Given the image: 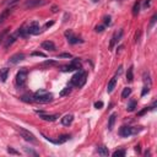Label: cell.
Segmentation results:
<instances>
[{
	"label": "cell",
	"instance_id": "6da1fadb",
	"mask_svg": "<svg viewBox=\"0 0 157 157\" xmlns=\"http://www.w3.org/2000/svg\"><path fill=\"white\" fill-rule=\"evenodd\" d=\"M33 101L38 103H49L53 101V95L49 93L46 90H39L33 95Z\"/></svg>",
	"mask_w": 157,
	"mask_h": 157
},
{
	"label": "cell",
	"instance_id": "7a4b0ae2",
	"mask_svg": "<svg viewBox=\"0 0 157 157\" xmlns=\"http://www.w3.org/2000/svg\"><path fill=\"white\" fill-rule=\"evenodd\" d=\"M86 77H87V74L84 70L77 71L71 77V85L75 86V87H82L85 85V82H86Z\"/></svg>",
	"mask_w": 157,
	"mask_h": 157
},
{
	"label": "cell",
	"instance_id": "3957f363",
	"mask_svg": "<svg viewBox=\"0 0 157 157\" xmlns=\"http://www.w3.org/2000/svg\"><path fill=\"white\" fill-rule=\"evenodd\" d=\"M16 130L20 133V135H21L26 141H28V142H31V144H37V139L34 138V135H33L32 133L28 132V130H26V129H23V128H21V126L16 128Z\"/></svg>",
	"mask_w": 157,
	"mask_h": 157
},
{
	"label": "cell",
	"instance_id": "277c9868",
	"mask_svg": "<svg viewBox=\"0 0 157 157\" xmlns=\"http://www.w3.org/2000/svg\"><path fill=\"white\" fill-rule=\"evenodd\" d=\"M48 4V0H26L23 6L26 9H34V7H39Z\"/></svg>",
	"mask_w": 157,
	"mask_h": 157
},
{
	"label": "cell",
	"instance_id": "5b68a950",
	"mask_svg": "<svg viewBox=\"0 0 157 157\" xmlns=\"http://www.w3.org/2000/svg\"><path fill=\"white\" fill-rule=\"evenodd\" d=\"M27 76H28L27 70H20L17 73V75H16V84H17V86H20V87L23 86L26 84V81H27Z\"/></svg>",
	"mask_w": 157,
	"mask_h": 157
},
{
	"label": "cell",
	"instance_id": "8992f818",
	"mask_svg": "<svg viewBox=\"0 0 157 157\" xmlns=\"http://www.w3.org/2000/svg\"><path fill=\"white\" fill-rule=\"evenodd\" d=\"M80 67H81L80 60H78V59H74L70 65H65V67L61 68V70H63L64 73H68V71H74V70L80 69Z\"/></svg>",
	"mask_w": 157,
	"mask_h": 157
},
{
	"label": "cell",
	"instance_id": "52a82bcc",
	"mask_svg": "<svg viewBox=\"0 0 157 157\" xmlns=\"http://www.w3.org/2000/svg\"><path fill=\"white\" fill-rule=\"evenodd\" d=\"M27 30H28L30 34H38L39 31H41V26H39V23L37 21H33L27 26Z\"/></svg>",
	"mask_w": 157,
	"mask_h": 157
},
{
	"label": "cell",
	"instance_id": "ba28073f",
	"mask_svg": "<svg viewBox=\"0 0 157 157\" xmlns=\"http://www.w3.org/2000/svg\"><path fill=\"white\" fill-rule=\"evenodd\" d=\"M46 138V136H44ZM47 140H49L50 142H53V144H57V145H61V144H64V142H67L68 140H70V135H61V136H59L57 140H52V139H49V138H46Z\"/></svg>",
	"mask_w": 157,
	"mask_h": 157
},
{
	"label": "cell",
	"instance_id": "9c48e42d",
	"mask_svg": "<svg viewBox=\"0 0 157 157\" xmlns=\"http://www.w3.org/2000/svg\"><path fill=\"white\" fill-rule=\"evenodd\" d=\"M65 37L68 38V42L70 44H76L80 42V38H77L76 36H74V33L71 31H68V32H65Z\"/></svg>",
	"mask_w": 157,
	"mask_h": 157
},
{
	"label": "cell",
	"instance_id": "30bf717a",
	"mask_svg": "<svg viewBox=\"0 0 157 157\" xmlns=\"http://www.w3.org/2000/svg\"><path fill=\"white\" fill-rule=\"evenodd\" d=\"M119 135L122 138H128L130 135H133V128L130 126H123L119 129Z\"/></svg>",
	"mask_w": 157,
	"mask_h": 157
},
{
	"label": "cell",
	"instance_id": "8fae6325",
	"mask_svg": "<svg viewBox=\"0 0 157 157\" xmlns=\"http://www.w3.org/2000/svg\"><path fill=\"white\" fill-rule=\"evenodd\" d=\"M73 120H74V115L73 114H67V115H64L61 118V124L64 126H69L73 123Z\"/></svg>",
	"mask_w": 157,
	"mask_h": 157
},
{
	"label": "cell",
	"instance_id": "7c38bea8",
	"mask_svg": "<svg viewBox=\"0 0 157 157\" xmlns=\"http://www.w3.org/2000/svg\"><path fill=\"white\" fill-rule=\"evenodd\" d=\"M25 54L23 53H16V54H14L11 58H10V63H12V64H17V63H20L21 60H23L25 59Z\"/></svg>",
	"mask_w": 157,
	"mask_h": 157
},
{
	"label": "cell",
	"instance_id": "4fadbf2b",
	"mask_svg": "<svg viewBox=\"0 0 157 157\" xmlns=\"http://www.w3.org/2000/svg\"><path fill=\"white\" fill-rule=\"evenodd\" d=\"M39 117L47 122H54V120H57V118H59L58 114H49L48 115V114H43V113H39Z\"/></svg>",
	"mask_w": 157,
	"mask_h": 157
},
{
	"label": "cell",
	"instance_id": "5bb4252c",
	"mask_svg": "<svg viewBox=\"0 0 157 157\" xmlns=\"http://www.w3.org/2000/svg\"><path fill=\"white\" fill-rule=\"evenodd\" d=\"M16 34H11V36H7L5 39H4V47L5 48H9L12 43H14L15 41H16Z\"/></svg>",
	"mask_w": 157,
	"mask_h": 157
},
{
	"label": "cell",
	"instance_id": "9a60e30c",
	"mask_svg": "<svg viewBox=\"0 0 157 157\" xmlns=\"http://www.w3.org/2000/svg\"><path fill=\"white\" fill-rule=\"evenodd\" d=\"M12 10H14V9H12V7H7V9H5L3 12H1V14H0V23H1V22H4L10 15H11V12H12Z\"/></svg>",
	"mask_w": 157,
	"mask_h": 157
},
{
	"label": "cell",
	"instance_id": "2e32d148",
	"mask_svg": "<svg viewBox=\"0 0 157 157\" xmlns=\"http://www.w3.org/2000/svg\"><path fill=\"white\" fill-rule=\"evenodd\" d=\"M42 48L46 49V50H50V52H53L55 50V44L52 42V41H46L42 43Z\"/></svg>",
	"mask_w": 157,
	"mask_h": 157
},
{
	"label": "cell",
	"instance_id": "e0dca14e",
	"mask_svg": "<svg viewBox=\"0 0 157 157\" xmlns=\"http://www.w3.org/2000/svg\"><path fill=\"white\" fill-rule=\"evenodd\" d=\"M15 34H16L17 37L20 36V37H22V38H27V37L30 36L27 27H21V28H19V30H17V32H16Z\"/></svg>",
	"mask_w": 157,
	"mask_h": 157
},
{
	"label": "cell",
	"instance_id": "ac0fdd59",
	"mask_svg": "<svg viewBox=\"0 0 157 157\" xmlns=\"http://www.w3.org/2000/svg\"><path fill=\"white\" fill-rule=\"evenodd\" d=\"M7 76H9V69H7V68L0 69V81L5 82L6 78H7Z\"/></svg>",
	"mask_w": 157,
	"mask_h": 157
},
{
	"label": "cell",
	"instance_id": "d6986e66",
	"mask_svg": "<svg viewBox=\"0 0 157 157\" xmlns=\"http://www.w3.org/2000/svg\"><path fill=\"white\" fill-rule=\"evenodd\" d=\"M115 85H117V77H113L112 80L108 82V86H107V92H108V93L113 92V90H114Z\"/></svg>",
	"mask_w": 157,
	"mask_h": 157
},
{
	"label": "cell",
	"instance_id": "ffe728a7",
	"mask_svg": "<svg viewBox=\"0 0 157 157\" xmlns=\"http://www.w3.org/2000/svg\"><path fill=\"white\" fill-rule=\"evenodd\" d=\"M122 34H123V32H122V31H119V33L115 32V33L113 34V37H112V42H111V48H113V47H114L115 42L119 41V38L122 37Z\"/></svg>",
	"mask_w": 157,
	"mask_h": 157
},
{
	"label": "cell",
	"instance_id": "44dd1931",
	"mask_svg": "<svg viewBox=\"0 0 157 157\" xmlns=\"http://www.w3.org/2000/svg\"><path fill=\"white\" fill-rule=\"evenodd\" d=\"M115 118H117V114H115V113L111 114V117H109V122H108V129H109V130H112V129H113V126H114Z\"/></svg>",
	"mask_w": 157,
	"mask_h": 157
},
{
	"label": "cell",
	"instance_id": "7402d4cb",
	"mask_svg": "<svg viewBox=\"0 0 157 157\" xmlns=\"http://www.w3.org/2000/svg\"><path fill=\"white\" fill-rule=\"evenodd\" d=\"M97 151H98V155H101V156H108V155H109L108 149H107L106 146H99V147L97 149Z\"/></svg>",
	"mask_w": 157,
	"mask_h": 157
},
{
	"label": "cell",
	"instance_id": "603a6c76",
	"mask_svg": "<svg viewBox=\"0 0 157 157\" xmlns=\"http://www.w3.org/2000/svg\"><path fill=\"white\" fill-rule=\"evenodd\" d=\"M126 80L128 82H132L134 80V74H133V67H130L128 69V73H126Z\"/></svg>",
	"mask_w": 157,
	"mask_h": 157
},
{
	"label": "cell",
	"instance_id": "cb8c5ba5",
	"mask_svg": "<svg viewBox=\"0 0 157 157\" xmlns=\"http://www.w3.org/2000/svg\"><path fill=\"white\" fill-rule=\"evenodd\" d=\"M139 12H140V1L138 0V1L134 4V6H133V15H134V16H138Z\"/></svg>",
	"mask_w": 157,
	"mask_h": 157
},
{
	"label": "cell",
	"instance_id": "d4e9b609",
	"mask_svg": "<svg viewBox=\"0 0 157 157\" xmlns=\"http://www.w3.org/2000/svg\"><path fill=\"white\" fill-rule=\"evenodd\" d=\"M135 108H136V101H135V99L130 101L129 104H128V107H126V111H128V112H133Z\"/></svg>",
	"mask_w": 157,
	"mask_h": 157
},
{
	"label": "cell",
	"instance_id": "484cf974",
	"mask_svg": "<svg viewBox=\"0 0 157 157\" xmlns=\"http://www.w3.org/2000/svg\"><path fill=\"white\" fill-rule=\"evenodd\" d=\"M130 93H132V88H130V87H125L123 90V92H122V98H128L130 96Z\"/></svg>",
	"mask_w": 157,
	"mask_h": 157
},
{
	"label": "cell",
	"instance_id": "4316f807",
	"mask_svg": "<svg viewBox=\"0 0 157 157\" xmlns=\"http://www.w3.org/2000/svg\"><path fill=\"white\" fill-rule=\"evenodd\" d=\"M17 1H19V0H4V1H3V5H7L9 7H11L12 5H15Z\"/></svg>",
	"mask_w": 157,
	"mask_h": 157
},
{
	"label": "cell",
	"instance_id": "83f0119b",
	"mask_svg": "<svg viewBox=\"0 0 157 157\" xmlns=\"http://www.w3.org/2000/svg\"><path fill=\"white\" fill-rule=\"evenodd\" d=\"M125 156V151L124 150H117L113 152V157H123Z\"/></svg>",
	"mask_w": 157,
	"mask_h": 157
},
{
	"label": "cell",
	"instance_id": "f1b7e54d",
	"mask_svg": "<svg viewBox=\"0 0 157 157\" xmlns=\"http://www.w3.org/2000/svg\"><path fill=\"white\" fill-rule=\"evenodd\" d=\"M150 87H151V85H146L145 87H144L142 92H141V96H145L146 93H149V92H150Z\"/></svg>",
	"mask_w": 157,
	"mask_h": 157
},
{
	"label": "cell",
	"instance_id": "f546056e",
	"mask_svg": "<svg viewBox=\"0 0 157 157\" xmlns=\"http://www.w3.org/2000/svg\"><path fill=\"white\" fill-rule=\"evenodd\" d=\"M70 91H71V88L70 87H65L61 92H60V96H65V95H69L70 93Z\"/></svg>",
	"mask_w": 157,
	"mask_h": 157
},
{
	"label": "cell",
	"instance_id": "4dcf8cb0",
	"mask_svg": "<svg viewBox=\"0 0 157 157\" xmlns=\"http://www.w3.org/2000/svg\"><path fill=\"white\" fill-rule=\"evenodd\" d=\"M22 101L31 103V102H33V97H31V96H23V97H22Z\"/></svg>",
	"mask_w": 157,
	"mask_h": 157
},
{
	"label": "cell",
	"instance_id": "1f68e13d",
	"mask_svg": "<svg viewBox=\"0 0 157 157\" xmlns=\"http://www.w3.org/2000/svg\"><path fill=\"white\" fill-rule=\"evenodd\" d=\"M57 58H71V54L70 53H61V54H58Z\"/></svg>",
	"mask_w": 157,
	"mask_h": 157
},
{
	"label": "cell",
	"instance_id": "d6a6232c",
	"mask_svg": "<svg viewBox=\"0 0 157 157\" xmlns=\"http://www.w3.org/2000/svg\"><path fill=\"white\" fill-rule=\"evenodd\" d=\"M32 55H33V57H43V58H46V54L42 53V52H33Z\"/></svg>",
	"mask_w": 157,
	"mask_h": 157
},
{
	"label": "cell",
	"instance_id": "836d02e7",
	"mask_svg": "<svg viewBox=\"0 0 157 157\" xmlns=\"http://www.w3.org/2000/svg\"><path fill=\"white\" fill-rule=\"evenodd\" d=\"M25 151L27 152L28 155H33V156H38V153L37 152H34L33 150H31V149H27V147H25Z\"/></svg>",
	"mask_w": 157,
	"mask_h": 157
},
{
	"label": "cell",
	"instance_id": "e575fe53",
	"mask_svg": "<svg viewBox=\"0 0 157 157\" xmlns=\"http://www.w3.org/2000/svg\"><path fill=\"white\" fill-rule=\"evenodd\" d=\"M7 30H9V28H6V30H5V31H4L1 34H0V41H1V42H4V37H5V36H6V33L9 32Z\"/></svg>",
	"mask_w": 157,
	"mask_h": 157
},
{
	"label": "cell",
	"instance_id": "d590c367",
	"mask_svg": "<svg viewBox=\"0 0 157 157\" xmlns=\"http://www.w3.org/2000/svg\"><path fill=\"white\" fill-rule=\"evenodd\" d=\"M102 107H103V102L99 101V102H96V103H95V108L99 109V108H102Z\"/></svg>",
	"mask_w": 157,
	"mask_h": 157
},
{
	"label": "cell",
	"instance_id": "8d00e7d4",
	"mask_svg": "<svg viewBox=\"0 0 157 157\" xmlns=\"http://www.w3.org/2000/svg\"><path fill=\"white\" fill-rule=\"evenodd\" d=\"M7 152H9V153H12V155H20V152L15 151L14 149H11V147H9V149H7Z\"/></svg>",
	"mask_w": 157,
	"mask_h": 157
},
{
	"label": "cell",
	"instance_id": "74e56055",
	"mask_svg": "<svg viewBox=\"0 0 157 157\" xmlns=\"http://www.w3.org/2000/svg\"><path fill=\"white\" fill-rule=\"evenodd\" d=\"M104 25H106V26H107V25H108V26L111 25V17H109V16L104 17Z\"/></svg>",
	"mask_w": 157,
	"mask_h": 157
},
{
	"label": "cell",
	"instance_id": "f35d334b",
	"mask_svg": "<svg viewBox=\"0 0 157 157\" xmlns=\"http://www.w3.org/2000/svg\"><path fill=\"white\" fill-rule=\"evenodd\" d=\"M104 30V26H97L96 27V32H103Z\"/></svg>",
	"mask_w": 157,
	"mask_h": 157
},
{
	"label": "cell",
	"instance_id": "ab89813d",
	"mask_svg": "<svg viewBox=\"0 0 157 157\" xmlns=\"http://www.w3.org/2000/svg\"><path fill=\"white\" fill-rule=\"evenodd\" d=\"M156 17H157L156 15H153V16H152V19H151V22H150V26H153V23H155V21H156Z\"/></svg>",
	"mask_w": 157,
	"mask_h": 157
},
{
	"label": "cell",
	"instance_id": "60d3db41",
	"mask_svg": "<svg viewBox=\"0 0 157 157\" xmlns=\"http://www.w3.org/2000/svg\"><path fill=\"white\" fill-rule=\"evenodd\" d=\"M53 23H54L53 21H50V22H47V23H46V26H44V27H46V28H48V27H50V26H53Z\"/></svg>",
	"mask_w": 157,
	"mask_h": 157
},
{
	"label": "cell",
	"instance_id": "b9f144b4",
	"mask_svg": "<svg viewBox=\"0 0 157 157\" xmlns=\"http://www.w3.org/2000/svg\"><path fill=\"white\" fill-rule=\"evenodd\" d=\"M135 151H136V152H140V151H141V150H140V145L135 146Z\"/></svg>",
	"mask_w": 157,
	"mask_h": 157
},
{
	"label": "cell",
	"instance_id": "7bdbcfd3",
	"mask_svg": "<svg viewBox=\"0 0 157 157\" xmlns=\"http://www.w3.org/2000/svg\"><path fill=\"white\" fill-rule=\"evenodd\" d=\"M150 1H151V0H147V1L145 3V7H147V6L150 5Z\"/></svg>",
	"mask_w": 157,
	"mask_h": 157
},
{
	"label": "cell",
	"instance_id": "ee69618b",
	"mask_svg": "<svg viewBox=\"0 0 157 157\" xmlns=\"http://www.w3.org/2000/svg\"><path fill=\"white\" fill-rule=\"evenodd\" d=\"M58 11V7L57 6H53V12H57Z\"/></svg>",
	"mask_w": 157,
	"mask_h": 157
},
{
	"label": "cell",
	"instance_id": "f6af8a7d",
	"mask_svg": "<svg viewBox=\"0 0 157 157\" xmlns=\"http://www.w3.org/2000/svg\"><path fill=\"white\" fill-rule=\"evenodd\" d=\"M93 1H95V3H96V1H98V0H93Z\"/></svg>",
	"mask_w": 157,
	"mask_h": 157
}]
</instances>
